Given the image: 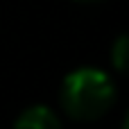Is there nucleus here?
Returning a JSON list of instances; mask_svg holds the SVG:
<instances>
[{
    "mask_svg": "<svg viewBox=\"0 0 129 129\" xmlns=\"http://www.w3.org/2000/svg\"><path fill=\"white\" fill-rule=\"evenodd\" d=\"M113 100L116 86L100 68H77L61 84V107L73 120H98L113 107Z\"/></svg>",
    "mask_w": 129,
    "mask_h": 129,
    "instance_id": "1",
    "label": "nucleus"
},
{
    "mask_svg": "<svg viewBox=\"0 0 129 129\" xmlns=\"http://www.w3.org/2000/svg\"><path fill=\"white\" fill-rule=\"evenodd\" d=\"M61 125L57 113L45 107V104H34V107H27L14 122L16 129H57Z\"/></svg>",
    "mask_w": 129,
    "mask_h": 129,
    "instance_id": "2",
    "label": "nucleus"
},
{
    "mask_svg": "<svg viewBox=\"0 0 129 129\" xmlns=\"http://www.w3.org/2000/svg\"><path fill=\"white\" fill-rule=\"evenodd\" d=\"M127 36L125 34H120L118 36V41L113 43V48H111V61H113V66H116V70L118 73H125L127 70Z\"/></svg>",
    "mask_w": 129,
    "mask_h": 129,
    "instance_id": "3",
    "label": "nucleus"
},
{
    "mask_svg": "<svg viewBox=\"0 0 129 129\" xmlns=\"http://www.w3.org/2000/svg\"><path fill=\"white\" fill-rule=\"evenodd\" d=\"M77 2H86L88 5V2H102V0H77Z\"/></svg>",
    "mask_w": 129,
    "mask_h": 129,
    "instance_id": "4",
    "label": "nucleus"
}]
</instances>
